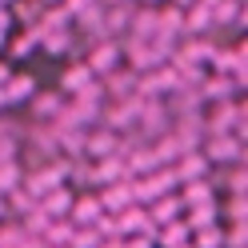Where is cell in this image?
Listing matches in <instances>:
<instances>
[{
    "instance_id": "cell-1",
    "label": "cell",
    "mask_w": 248,
    "mask_h": 248,
    "mask_svg": "<svg viewBox=\"0 0 248 248\" xmlns=\"http://www.w3.org/2000/svg\"><path fill=\"white\" fill-rule=\"evenodd\" d=\"M64 184H68V160L56 156V160H48V164L32 168V172H24L20 188L32 196V200H40V196H48L52 188H64Z\"/></svg>"
},
{
    "instance_id": "cell-2",
    "label": "cell",
    "mask_w": 248,
    "mask_h": 248,
    "mask_svg": "<svg viewBox=\"0 0 248 248\" xmlns=\"http://www.w3.org/2000/svg\"><path fill=\"white\" fill-rule=\"evenodd\" d=\"M136 116H140V96H132V100H104V108H100V128L124 136V132L136 128Z\"/></svg>"
},
{
    "instance_id": "cell-3",
    "label": "cell",
    "mask_w": 248,
    "mask_h": 248,
    "mask_svg": "<svg viewBox=\"0 0 248 248\" xmlns=\"http://www.w3.org/2000/svg\"><path fill=\"white\" fill-rule=\"evenodd\" d=\"M200 156L208 160V168H228V164H244V140L236 136H204Z\"/></svg>"
},
{
    "instance_id": "cell-4",
    "label": "cell",
    "mask_w": 248,
    "mask_h": 248,
    "mask_svg": "<svg viewBox=\"0 0 248 248\" xmlns=\"http://www.w3.org/2000/svg\"><path fill=\"white\" fill-rule=\"evenodd\" d=\"M36 92H40L36 72H28V68L16 72V68H12V76L4 80V88H0V104H4V112H8V108H24L28 100L36 96Z\"/></svg>"
},
{
    "instance_id": "cell-5",
    "label": "cell",
    "mask_w": 248,
    "mask_h": 248,
    "mask_svg": "<svg viewBox=\"0 0 248 248\" xmlns=\"http://www.w3.org/2000/svg\"><path fill=\"white\" fill-rule=\"evenodd\" d=\"M120 64L124 60H120V44L116 40H100V44H92V48L84 52V68L96 76V80H104V76L116 72Z\"/></svg>"
},
{
    "instance_id": "cell-6",
    "label": "cell",
    "mask_w": 248,
    "mask_h": 248,
    "mask_svg": "<svg viewBox=\"0 0 248 248\" xmlns=\"http://www.w3.org/2000/svg\"><path fill=\"white\" fill-rule=\"evenodd\" d=\"M196 92H200V100H204V108H208V104H228V100H240L244 84H236L232 76H216V72H208V76H204V84H200Z\"/></svg>"
},
{
    "instance_id": "cell-7",
    "label": "cell",
    "mask_w": 248,
    "mask_h": 248,
    "mask_svg": "<svg viewBox=\"0 0 248 248\" xmlns=\"http://www.w3.org/2000/svg\"><path fill=\"white\" fill-rule=\"evenodd\" d=\"M60 112H64V96H60L56 88H40L32 100H28V116L32 124H56Z\"/></svg>"
},
{
    "instance_id": "cell-8",
    "label": "cell",
    "mask_w": 248,
    "mask_h": 248,
    "mask_svg": "<svg viewBox=\"0 0 248 248\" xmlns=\"http://www.w3.org/2000/svg\"><path fill=\"white\" fill-rule=\"evenodd\" d=\"M164 108H168L172 120H196V116H204V100H200L196 88H176L172 96H164Z\"/></svg>"
},
{
    "instance_id": "cell-9",
    "label": "cell",
    "mask_w": 248,
    "mask_h": 248,
    "mask_svg": "<svg viewBox=\"0 0 248 248\" xmlns=\"http://www.w3.org/2000/svg\"><path fill=\"white\" fill-rule=\"evenodd\" d=\"M116 148H120V136L116 132H108V128H88L84 132V160H108V156H116Z\"/></svg>"
},
{
    "instance_id": "cell-10",
    "label": "cell",
    "mask_w": 248,
    "mask_h": 248,
    "mask_svg": "<svg viewBox=\"0 0 248 248\" xmlns=\"http://www.w3.org/2000/svg\"><path fill=\"white\" fill-rule=\"evenodd\" d=\"M136 80H140V76L120 64L116 72H108L100 80V92H104V100H132L136 96Z\"/></svg>"
},
{
    "instance_id": "cell-11",
    "label": "cell",
    "mask_w": 248,
    "mask_h": 248,
    "mask_svg": "<svg viewBox=\"0 0 248 248\" xmlns=\"http://www.w3.org/2000/svg\"><path fill=\"white\" fill-rule=\"evenodd\" d=\"M100 216H104V208H100L96 192H76L72 196V208H68V224L72 228H92Z\"/></svg>"
},
{
    "instance_id": "cell-12",
    "label": "cell",
    "mask_w": 248,
    "mask_h": 248,
    "mask_svg": "<svg viewBox=\"0 0 248 248\" xmlns=\"http://www.w3.org/2000/svg\"><path fill=\"white\" fill-rule=\"evenodd\" d=\"M116 220H120V236H148L152 244H156V228H152V220H148V208L128 204L124 212H116Z\"/></svg>"
},
{
    "instance_id": "cell-13",
    "label": "cell",
    "mask_w": 248,
    "mask_h": 248,
    "mask_svg": "<svg viewBox=\"0 0 248 248\" xmlns=\"http://www.w3.org/2000/svg\"><path fill=\"white\" fill-rule=\"evenodd\" d=\"M96 80V76H92L88 68H84V60H72V64H64V72H60V84H56V92L60 96H80V92Z\"/></svg>"
},
{
    "instance_id": "cell-14",
    "label": "cell",
    "mask_w": 248,
    "mask_h": 248,
    "mask_svg": "<svg viewBox=\"0 0 248 248\" xmlns=\"http://www.w3.org/2000/svg\"><path fill=\"white\" fill-rule=\"evenodd\" d=\"M132 8H136V4H112V8H104V16H100V32H104V40H120V36H128Z\"/></svg>"
},
{
    "instance_id": "cell-15",
    "label": "cell",
    "mask_w": 248,
    "mask_h": 248,
    "mask_svg": "<svg viewBox=\"0 0 248 248\" xmlns=\"http://www.w3.org/2000/svg\"><path fill=\"white\" fill-rule=\"evenodd\" d=\"M124 180H132V176H128V168H124L120 156H108V160H96V164H92V192H96V188H108V184H124Z\"/></svg>"
},
{
    "instance_id": "cell-16",
    "label": "cell",
    "mask_w": 248,
    "mask_h": 248,
    "mask_svg": "<svg viewBox=\"0 0 248 248\" xmlns=\"http://www.w3.org/2000/svg\"><path fill=\"white\" fill-rule=\"evenodd\" d=\"M184 216V208H180V196L176 192H168V196H156L148 204V220H152V228H164V224H176Z\"/></svg>"
},
{
    "instance_id": "cell-17",
    "label": "cell",
    "mask_w": 248,
    "mask_h": 248,
    "mask_svg": "<svg viewBox=\"0 0 248 248\" xmlns=\"http://www.w3.org/2000/svg\"><path fill=\"white\" fill-rule=\"evenodd\" d=\"M72 188H68V184H64V188H52L48 196H40L36 200V208L44 212V216H48V220H68V208H72Z\"/></svg>"
},
{
    "instance_id": "cell-18",
    "label": "cell",
    "mask_w": 248,
    "mask_h": 248,
    "mask_svg": "<svg viewBox=\"0 0 248 248\" xmlns=\"http://www.w3.org/2000/svg\"><path fill=\"white\" fill-rule=\"evenodd\" d=\"M36 56H48V60H64V56H72V28H68V32H40V40H36Z\"/></svg>"
},
{
    "instance_id": "cell-19",
    "label": "cell",
    "mask_w": 248,
    "mask_h": 248,
    "mask_svg": "<svg viewBox=\"0 0 248 248\" xmlns=\"http://www.w3.org/2000/svg\"><path fill=\"white\" fill-rule=\"evenodd\" d=\"M176 196H180V208H184V212H188V208H200V204H212V200H216V192H212L208 180H188V184H180Z\"/></svg>"
},
{
    "instance_id": "cell-20",
    "label": "cell",
    "mask_w": 248,
    "mask_h": 248,
    "mask_svg": "<svg viewBox=\"0 0 248 248\" xmlns=\"http://www.w3.org/2000/svg\"><path fill=\"white\" fill-rule=\"evenodd\" d=\"M180 220H184V228H188V232H204V228H212V224H220V200L200 204V208H188Z\"/></svg>"
},
{
    "instance_id": "cell-21",
    "label": "cell",
    "mask_w": 248,
    "mask_h": 248,
    "mask_svg": "<svg viewBox=\"0 0 248 248\" xmlns=\"http://www.w3.org/2000/svg\"><path fill=\"white\" fill-rule=\"evenodd\" d=\"M172 172H176V180H180V184H188V180H204L212 168H208V160L200 156V152H184V156L172 164Z\"/></svg>"
},
{
    "instance_id": "cell-22",
    "label": "cell",
    "mask_w": 248,
    "mask_h": 248,
    "mask_svg": "<svg viewBox=\"0 0 248 248\" xmlns=\"http://www.w3.org/2000/svg\"><path fill=\"white\" fill-rule=\"evenodd\" d=\"M96 200H100V208L104 212H124V208H128L132 204V192H128V180H124V184H108V188H96Z\"/></svg>"
},
{
    "instance_id": "cell-23",
    "label": "cell",
    "mask_w": 248,
    "mask_h": 248,
    "mask_svg": "<svg viewBox=\"0 0 248 248\" xmlns=\"http://www.w3.org/2000/svg\"><path fill=\"white\" fill-rule=\"evenodd\" d=\"M36 40H40L36 28H20L16 36H8V40H4V48H8L12 60H32V56H36Z\"/></svg>"
},
{
    "instance_id": "cell-24",
    "label": "cell",
    "mask_w": 248,
    "mask_h": 248,
    "mask_svg": "<svg viewBox=\"0 0 248 248\" xmlns=\"http://www.w3.org/2000/svg\"><path fill=\"white\" fill-rule=\"evenodd\" d=\"M184 36H212V12L204 4L184 8Z\"/></svg>"
},
{
    "instance_id": "cell-25",
    "label": "cell",
    "mask_w": 248,
    "mask_h": 248,
    "mask_svg": "<svg viewBox=\"0 0 248 248\" xmlns=\"http://www.w3.org/2000/svg\"><path fill=\"white\" fill-rule=\"evenodd\" d=\"M32 28H36V32H68V28H72V16H68L64 4H52V8L40 12V20H36Z\"/></svg>"
},
{
    "instance_id": "cell-26",
    "label": "cell",
    "mask_w": 248,
    "mask_h": 248,
    "mask_svg": "<svg viewBox=\"0 0 248 248\" xmlns=\"http://www.w3.org/2000/svg\"><path fill=\"white\" fill-rule=\"evenodd\" d=\"M8 12H12V24H20V28H32V24L40 20L44 4H40V0H8Z\"/></svg>"
},
{
    "instance_id": "cell-27",
    "label": "cell",
    "mask_w": 248,
    "mask_h": 248,
    "mask_svg": "<svg viewBox=\"0 0 248 248\" xmlns=\"http://www.w3.org/2000/svg\"><path fill=\"white\" fill-rule=\"evenodd\" d=\"M124 168H128V176H148V172H156V160H152V148H148V144L132 148L128 156H124Z\"/></svg>"
},
{
    "instance_id": "cell-28",
    "label": "cell",
    "mask_w": 248,
    "mask_h": 248,
    "mask_svg": "<svg viewBox=\"0 0 248 248\" xmlns=\"http://www.w3.org/2000/svg\"><path fill=\"white\" fill-rule=\"evenodd\" d=\"M192 240V232L184 228V220H176V224H164V228H156V248H184Z\"/></svg>"
},
{
    "instance_id": "cell-29",
    "label": "cell",
    "mask_w": 248,
    "mask_h": 248,
    "mask_svg": "<svg viewBox=\"0 0 248 248\" xmlns=\"http://www.w3.org/2000/svg\"><path fill=\"white\" fill-rule=\"evenodd\" d=\"M20 180H24V168H20V160H8V164H0V196L16 192V188H20Z\"/></svg>"
},
{
    "instance_id": "cell-30",
    "label": "cell",
    "mask_w": 248,
    "mask_h": 248,
    "mask_svg": "<svg viewBox=\"0 0 248 248\" xmlns=\"http://www.w3.org/2000/svg\"><path fill=\"white\" fill-rule=\"evenodd\" d=\"M4 204H8V216H12V220H20V216H28V212L36 208V200L28 196L24 188H16V192H8V196H4Z\"/></svg>"
},
{
    "instance_id": "cell-31",
    "label": "cell",
    "mask_w": 248,
    "mask_h": 248,
    "mask_svg": "<svg viewBox=\"0 0 248 248\" xmlns=\"http://www.w3.org/2000/svg\"><path fill=\"white\" fill-rule=\"evenodd\" d=\"M72 224L68 220H52L48 224V232H44V244H48V248H68V240H72Z\"/></svg>"
},
{
    "instance_id": "cell-32",
    "label": "cell",
    "mask_w": 248,
    "mask_h": 248,
    "mask_svg": "<svg viewBox=\"0 0 248 248\" xmlns=\"http://www.w3.org/2000/svg\"><path fill=\"white\" fill-rule=\"evenodd\" d=\"M192 248H224V224H212L204 232H192Z\"/></svg>"
},
{
    "instance_id": "cell-33",
    "label": "cell",
    "mask_w": 248,
    "mask_h": 248,
    "mask_svg": "<svg viewBox=\"0 0 248 248\" xmlns=\"http://www.w3.org/2000/svg\"><path fill=\"white\" fill-rule=\"evenodd\" d=\"M92 228H96V236H100V240H124V236H120V220H116L112 212H104Z\"/></svg>"
},
{
    "instance_id": "cell-34",
    "label": "cell",
    "mask_w": 248,
    "mask_h": 248,
    "mask_svg": "<svg viewBox=\"0 0 248 248\" xmlns=\"http://www.w3.org/2000/svg\"><path fill=\"white\" fill-rule=\"evenodd\" d=\"M220 212L228 216V224H244V212H248V200H244V196H228L224 204H220Z\"/></svg>"
},
{
    "instance_id": "cell-35",
    "label": "cell",
    "mask_w": 248,
    "mask_h": 248,
    "mask_svg": "<svg viewBox=\"0 0 248 248\" xmlns=\"http://www.w3.org/2000/svg\"><path fill=\"white\" fill-rule=\"evenodd\" d=\"M68 248H100L96 228H76V232H72V240H68Z\"/></svg>"
},
{
    "instance_id": "cell-36",
    "label": "cell",
    "mask_w": 248,
    "mask_h": 248,
    "mask_svg": "<svg viewBox=\"0 0 248 248\" xmlns=\"http://www.w3.org/2000/svg\"><path fill=\"white\" fill-rule=\"evenodd\" d=\"M152 180H156V188H160L164 196L180 188V180H176V172H172V168H156V172H152Z\"/></svg>"
},
{
    "instance_id": "cell-37",
    "label": "cell",
    "mask_w": 248,
    "mask_h": 248,
    "mask_svg": "<svg viewBox=\"0 0 248 248\" xmlns=\"http://www.w3.org/2000/svg\"><path fill=\"white\" fill-rule=\"evenodd\" d=\"M16 156H20V140L16 136H0V164H8Z\"/></svg>"
},
{
    "instance_id": "cell-38",
    "label": "cell",
    "mask_w": 248,
    "mask_h": 248,
    "mask_svg": "<svg viewBox=\"0 0 248 248\" xmlns=\"http://www.w3.org/2000/svg\"><path fill=\"white\" fill-rule=\"evenodd\" d=\"M244 240H248L244 224H228L224 228V248H244Z\"/></svg>"
},
{
    "instance_id": "cell-39",
    "label": "cell",
    "mask_w": 248,
    "mask_h": 248,
    "mask_svg": "<svg viewBox=\"0 0 248 248\" xmlns=\"http://www.w3.org/2000/svg\"><path fill=\"white\" fill-rule=\"evenodd\" d=\"M120 248H156V244H152L148 236H124V240H120Z\"/></svg>"
},
{
    "instance_id": "cell-40",
    "label": "cell",
    "mask_w": 248,
    "mask_h": 248,
    "mask_svg": "<svg viewBox=\"0 0 248 248\" xmlns=\"http://www.w3.org/2000/svg\"><path fill=\"white\" fill-rule=\"evenodd\" d=\"M8 32H12V12L0 8V36H8Z\"/></svg>"
},
{
    "instance_id": "cell-41",
    "label": "cell",
    "mask_w": 248,
    "mask_h": 248,
    "mask_svg": "<svg viewBox=\"0 0 248 248\" xmlns=\"http://www.w3.org/2000/svg\"><path fill=\"white\" fill-rule=\"evenodd\" d=\"M8 76H12V64H8V60H0V88H4Z\"/></svg>"
},
{
    "instance_id": "cell-42",
    "label": "cell",
    "mask_w": 248,
    "mask_h": 248,
    "mask_svg": "<svg viewBox=\"0 0 248 248\" xmlns=\"http://www.w3.org/2000/svg\"><path fill=\"white\" fill-rule=\"evenodd\" d=\"M104 8H112V4H136V0H100Z\"/></svg>"
},
{
    "instance_id": "cell-43",
    "label": "cell",
    "mask_w": 248,
    "mask_h": 248,
    "mask_svg": "<svg viewBox=\"0 0 248 248\" xmlns=\"http://www.w3.org/2000/svg\"><path fill=\"white\" fill-rule=\"evenodd\" d=\"M168 4H176V8H192L196 0H168Z\"/></svg>"
},
{
    "instance_id": "cell-44",
    "label": "cell",
    "mask_w": 248,
    "mask_h": 248,
    "mask_svg": "<svg viewBox=\"0 0 248 248\" xmlns=\"http://www.w3.org/2000/svg\"><path fill=\"white\" fill-rule=\"evenodd\" d=\"M136 4H148V8H160L164 0H136Z\"/></svg>"
},
{
    "instance_id": "cell-45",
    "label": "cell",
    "mask_w": 248,
    "mask_h": 248,
    "mask_svg": "<svg viewBox=\"0 0 248 248\" xmlns=\"http://www.w3.org/2000/svg\"><path fill=\"white\" fill-rule=\"evenodd\" d=\"M0 220H8V204H4V196H0Z\"/></svg>"
},
{
    "instance_id": "cell-46",
    "label": "cell",
    "mask_w": 248,
    "mask_h": 248,
    "mask_svg": "<svg viewBox=\"0 0 248 248\" xmlns=\"http://www.w3.org/2000/svg\"><path fill=\"white\" fill-rule=\"evenodd\" d=\"M100 248H120V240H100Z\"/></svg>"
},
{
    "instance_id": "cell-47",
    "label": "cell",
    "mask_w": 248,
    "mask_h": 248,
    "mask_svg": "<svg viewBox=\"0 0 248 248\" xmlns=\"http://www.w3.org/2000/svg\"><path fill=\"white\" fill-rule=\"evenodd\" d=\"M40 4H44V8H52V4H64V0H40Z\"/></svg>"
},
{
    "instance_id": "cell-48",
    "label": "cell",
    "mask_w": 248,
    "mask_h": 248,
    "mask_svg": "<svg viewBox=\"0 0 248 248\" xmlns=\"http://www.w3.org/2000/svg\"><path fill=\"white\" fill-rule=\"evenodd\" d=\"M184 248H192V244H184Z\"/></svg>"
}]
</instances>
